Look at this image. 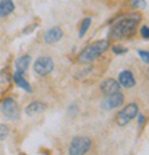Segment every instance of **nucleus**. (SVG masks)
I'll use <instances>...</instances> for the list:
<instances>
[{
  "instance_id": "f257e3e1",
  "label": "nucleus",
  "mask_w": 149,
  "mask_h": 155,
  "mask_svg": "<svg viewBox=\"0 0 149 155\" xmlns=\"http://www.w3.org/2000/svg\"><path fill=\"white\" fill-rule=\"evenodd\" d=\"M108 48H109V42L108 41H105V39L98 41V42L93 43L92 45L87 47L79 55V61L82 62V63H88V62L95 60L100 54H103Z\"/></svg>"
},
{
  "instance_id": "f3484780",
  "label": "nucleus",
  "mask_w": 149,
  "mask_h": 155,
  "mask_svg": "<svg viewBox=\"0 0 149 155\" xmlns=\"http://www.w3.org/2000/svg\"><path fill=\"white\" fill-rule=\"evenodd\" d=\"M131 4L136 8H144L146 7V1L144 0H131Z\"/></svg>"
},
{
  "instance_id": "6ab92c4d",
  "label": "nucleus",
  "mask_w": 149,
  "mask_h": 155,
  "mask_svg": "<svg viewBox=\"0 0 149 155\" xmlns=\"http://www.w3.org/2000/svg\"><path fill=\"white\" fill-rule=\"evenodd\" d=\"M141 34H142V36H143L144 38L148 39V37H149V29H148V26H143V28H142V30H141Z\"/></svg>"
},
{
  "instance_id": "0eeeda50",
  "label": "nucleus",
  "mask_w": 149,
  "mask_h": 155,
  "mask_svg": "<svg viewBox=\"0 0 149 155\" xmlns=\"http://www.w3.org/2000/svg\"><path fill=\"white\" fill-rule=\"evenodd\" d=\"M100 90L106 96H110V94H113V93H117L119 92L121 90V85L118 81H116L114 79H108L105 81L101 82L100 85Z\"/></svg>"
},
{
  "instance_id": "39448f33",
  "label": "nucleus",
  "mask_w": 149,
  "mask_h": 155,
  "mask_svg": "<svg viewBox=\"0 0 149 155\" xmlns=\"http://www.w3.org/2000/svg\"><path fill=\"white\" fill-rule=\"evenodd\" d=\"M34 69L39 75H43V77L48 75L54 69V61L49 56H42L36 60L34 64Z\"/></svg>"
},
{
  "instance_id": "aec40b11",
  "label": "nucleus",
  "mask_w": 149,
  "mask_h": 155,
  "mask_svg": "<svg viewBox=\"0 0 149 155\" xmlns=\"http://www.w3.org/2000/svg\"><path fill=\"white\" fill-rule=\"evenodd\" d=\"M140 55H141V58L142 60L146 62V63H148L149 62V58H148V51H143V50H141L140 51Z\"/></svg>"
},
{
  "instance_id": "2eb2a0df",
  "label": "nucleus",
  "mask_w": 149,
  "mask_h": 155,
  "mask_svg": "<svg viewBox=\"0 0 149 155\" xmlns=\"http://www.w3.org/2000/svg\"><path fill=\"white\" fill-rule=\"evenodd\" d=\"M91 24V18H86V19L82 21V25H81V30H80V37H82L85 35V32L87 31L88 26Z\"/></svg>"
},
{
  "instance_id": "f8f14e48",
  "label": "nucleus",
  "mask_w": 149,
  "mask_h": 155,
  "mask_svg": "<svg viewBox=\"0 0 149 155\" xmlns=\"http://www.w3.org/2000/svg\"><path fill=\"white\" fill-rule=\"evenodd\" d=\"M45 110V104H43V103H39V101H34V103H31L28 107H26V115H30V116H32V115H36L38 112H42V111H44Z\"/></svg>"
},
{
  "instance_id": "7ed1b4c3",
  "label": "nucleus",
  "mask_w": 149,
  "mask_h": 155,
  "mask_svg": "<svg viewBox=\"0 0 149 155\" xmlns=\"http://www.w3.org/2000/svg\"><path fill=\"white\" fill-rule=\"evenodd\" d=\"M91 148V140L85 136L75 137L69 147V155H85Z\"/></svg>"
},
{
  "instance_id": "6e6552de",
  "label": "nucleus",
  "mask_w": 149,
  "mask_h": 155,
  "mask_svg": "<svg viewBox=\"0 0 149 155\" xmlns=\"http://www.w3.org/2000/svg\"><path fill=\"white\" fill-rule=\"evenodd\" d=\"M124 101V97L122 93L117 92V93H113L110 94L109 97L106 98V100L104 101L103 104V107L104 109H108V110H112V109H116L118 106H121Z\"/></svg>"
},
{
  "instance_id": "423d86ee",
  "label": "nucleus",
  "mask_w": 149,
  "mask_h": 155,
  "mask_svg": "<svg viewBox=\"0 0 149 155\" xmlns=\"http://www.w3.org/2000/svg\"><path fill=\"white\" fill-rule=\"evenodd\" d=\"M1 111L6 117L11 119H16L18 117V107L13 99H6L1 105Z\"/></svg>"
},
{
  "instance_id": "4468645a",
  "label": "nucleus",
  "mask_w": 149,
  "mask_h": 155,
  "mask_svg": "<svg viewBox=\"0 0 149 155\" xmlns=\"http://www.w3.org/2000/svg\"><path fill=\"white\" fill-rule=\"evenodd\" d=\"M15 81L17 82L18 86H20L22 88H24L25 91H28V92H31V91H32L31 87H30V85H29V82L23 78V73L16 72V73H15Z\"/></svg>"
},
{
  "instance_id": "9b49d317",
  "label": "nucleus",
  "mask_w": 149,
  "mask_h": 155,
  "mask_svg": "<svg viewBox=\"0 0 149 155\" xmlns=\"http://www.w3.org/2000/svg\"><path fill=\"white\" fill-rule=\"evenodd\" d=\"M15 10V4L12 0H1L0 1V17L8 16Z\"/></svg>"
},
{
  "instance_id": "1a4fd4ad",
  "label": "nucleus",
  "mask_w": 149,
  "mask_h": 155,
  "mask_svg": "<svg viewBox=\"0 0 149 155\" xmlns=\"http://www.w3.org/2000/svg\"><path fill=\"white\" fill-rule=\"evenodd\" d=\"M62 30L60 28H53L50 30H48L44 35V41L48 44H54L56 42H58L62 37Z\"/></svg>"
},
{
  "instance_id": "ddd939ff",
  "label": "nucleus",
  "mask_w": 149,
  "mask_h": 155,
  "mask_svg": "<svg viewBox=\"0 0 149 155\" xmlns=\"http://www.w3.org/2000/svg\"><path fill=\"white\" fill-rule=\"evenodd\" d=\"M29 63H30V56L29 55H24L20 58L17 60L16 62V67H17V72L19 73H24L28 67H29Z\"/></svg>"
},
{
  "instance_id": "9d476101",
  "label": "nucleus",
  "mask_w": 149,
  "mask_h": 155,
  "mask_svg": "<svg viewBox=\"0 0 149 155\" xmlns=\"http://www.w3.org/2000/svg\"><path fill=\"white\" fill-rule=\"evenodd\" d=\"M118 82H119V85H122L124 87H132L136 81H135V78L130 71H124L119 74Z\"/></svg>"
},
{
  "instance_id": "dca6fc26",
  "label": "nucleus",
  "mask_w": 149,
  "mask_h": 155,
  "mask_svg": "<svg viewBox=\"0 0 149 155\" xmlns=\"http://www.w3.org/2000/svg\"><path fill=\"white\" fill-rule=\"evenodd\" d=\"M8 135V127L5 124H0V141L5 140Z\"/></svg>"
},
{
  "instance_id": "f03ea898",
  "label": "nucleus",
  "mask_w": 149,
  "mask_h": 155,
  "mask_svg": "<svg viewBox=\"0 0 149 155\" xmlns=\"http://www.w3.org/2000/svg\"><path fill=\"white\" fill-rule=\"evenodd\" d=\"M138 20L134 18H124L119 20L111 30V36L113 38H122L124 36L130 35L131 32L135 30Z\"/></svg>"
},
{
  "instance_id": "a211bd4d",
  "label": "nucleus",
  "mask_w": 149,
  "mask_h": 155,
  "mask_svg": "<svg viewBox=\"0 0 149 155\" xmlns=\"http://www.w3.org/2000/svg\"><path fill=\"white\" fill-rule=\"evenodd\" d=\"M113 51L116 53V54H124L125 51H127V49H124V48H122V47H119V45H117V47H114L113 48Z\"/></svg>"
},
{
  "instance_id": "20e7f679",
  "label": "nucleus",
  "mask_w": 149,
  "mask_h": 155,
  "mask_svg": "<svg viewBox=\"0 0 149 155\" xmlns=\"http://www.w3.org/2000/svg\"><path fill=\"white\" fill-rule=\"evenodd\" d=\"M138 112V107L136 104H129L127 105L123 110L119 111V114L117 115V124L121 125V127H124L127 125L128 123H130L131 120L136 117Z\"/></svg>"
}]
</instances>
